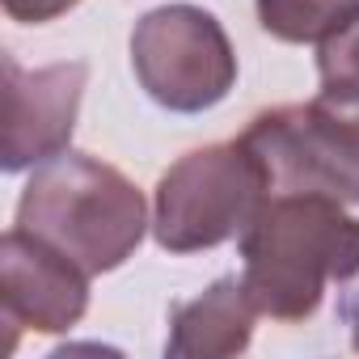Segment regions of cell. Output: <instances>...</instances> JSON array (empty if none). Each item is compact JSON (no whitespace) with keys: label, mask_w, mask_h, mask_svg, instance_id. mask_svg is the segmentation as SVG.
I'll list each match as a JSON object with an SVG mask.
<instances>
[{"label":"cell","mask_w":359,"mask_h":359,"mask_svg":"<svg viewBox=\"0 0 359 359\" xmlns=\"http://www.w3.org/2000/svg\"><path fill=\"white\" fill-rule=\"evenodd\" d=\"M237 245L241 283L271 321H309L330 283L359 275V216L330 195H266Z\"/></svg>","instance_id":"cell-1"},{"label":"cell","mask_w":359,"mask_h":359,"mask_svg":"<svg viewBox=\"0 0 359 359\" xmlns=\"http://www.w3.org/2000/svg\"><path fill=\"white\" fill-rule=\"evenodd\" d=\"M18 229L68 254L81 271H118L148 233V203L131 177L89 152H60L34 169L18 199Z\"/></svg>","instance_id":"cell-2"},{"label":"cell","mask_w":359,"mask_h":359,"mask_svg":"<svg viewBox=\"0 0 359 359\" xmlns=\"http://www.w3.org/2000/svg\"><path fill=\"white\" fill-rule=\"evenodd\" d=\"M266 195V169L241 140L191 148L156 177L152 237L169 254L216 250L245 233Z\"/></svg>","instance_id":"cell-3"},{"label":"cell","mask_w":359,"mask_h":359,"mask_svg":"<svg viewBox=\"0 0 359 359\" xmlns=\"http://www.w3.org/2000/svg\"><path fill=\"white\" fill-rule=\"evenodd\" d=\"M131 72L161 110L203 114L237 85V51L216 13L177 0L148 9L135 22Z\"/></svg>","instance_id":"cell-4"},{"label":"cell","mask_w":359,"mask_h":359,"mask_svg":"<svg viewBox=\"0 0 359 359\" xmlns=\"http://www.w3.org/2000/svg\"><path fill=\"white\" fill-rule=\"evenodd\" d=\"M89 68L81 60L22 68L5 55V135H0V169L22 173L68 152Z\"/></svg>","instance_id":"cell-5"},{"label":"cell","mask_w":359,"mask_h":359,"mask_svg":"<svg viewBox=\"0 0 359 359\" xmlns=\"http://www.w3.org/2000/svg\"><path fill=\"white\" fill-rule=\"evenodd\" d=\"M89 309V271L55 245L9 229L0 237V313L9 330L68 334Z\"/></svg>","instance_id":"cell-6"},{"label":"cell","mask_w":359,"mask_h":359,"mask_svg":"<svg viewBox=\"0 0 359 359\" xmlns=\"http://www.w3.org/2000/svg\"><path fill=\"white\" fill-rule=\"evenodd\" d=\"M262 313L254 309L241 275H220L195 300H187V304L173 309L165 355H173V359L241 355L250 346V338H254V321Z\"/></svg>","instance_id":"cell-7"},{"label":"cell","mask_w":359,"mask_h":359,"mask_svg":"<svg viewBox=\"0 0 359 359\" xmlns=\"http://www.w3.org/2000/svg\"><path fill=\"white\" fill-rule=\"evenodd\" d=\"M254 9L271 39L321 47L359 13V0H254Z\"/></svg>","instance_id":"cell-8"},{"label":"cell","mask_w":359,"mask_h":359,"mask_svg":"<svg viewBox=\"0 0 359 359\" xmlns=\"http://www.w3.org/2000/svg\"><path fill=\"white\" fill-rule=\"evenodd\" d=\"M317 76L325 102L359 110V13L317 47Z\"/></svg>","instance_id":"cell-9"},{"label":"cell","mask_w":359,"mask_h":359,"mask_svg":"<svg viewBox=\"0 0 359 359\" xmlns=\"http://www.w3.org/2000/svg\"><path fill=\"white\" fill-rule=\"evenodd\" d=\"M76 5H81V0H5V13L13 22H22V26H43V22L64 18Z\"/></svg>","instance_id":"cell-10"},{"label":"cell","mask_w":359,"mask_h":359,"mask_svg":"<svg viewBox=\"0 0 359 359\" xmlns=\"http://www.w3.org/2000/svg\"><path fill=\"white\" fill-rule=\"evenodd\" d=\"M351 346L359 351V313H351Z\"/></svg>","instance_id":"cell-11"}]
</instances>
